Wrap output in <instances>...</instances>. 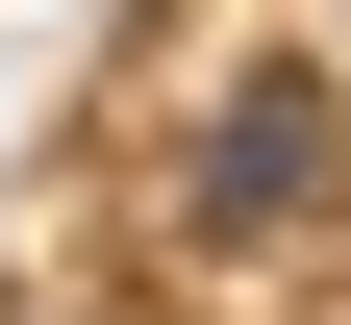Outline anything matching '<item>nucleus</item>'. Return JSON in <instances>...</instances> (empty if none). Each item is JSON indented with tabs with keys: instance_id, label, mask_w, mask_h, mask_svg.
<instances>
[{
	"instance_id": "nucleus-2",
	"label": "nucleus",
	"mask_w": 351,
	"mask_h": 325,
	"mask_svg": "<svg viewBox=\"0 0 351 325\" xmlns=\"http://www.w3.org/2000/svg\"><path fill=\"white\" fill-rule=\"evenodd\" d=\"M326 51H351V0H326Z\"/></svg>"
},
{
	"instance_id": "nucleus-1",
	"label": "nucleus",
	"mask_w": 351,
	"mask_h": 325,
	"mask_svg": "<svg viewBox=\"0 0 351 325\" xmlns=\"http://www.w3.org/2000/svg\"><path fill=\"white\" fill-rule=\"evenodd\" d=\"M101 151L151 200V275H201V300L351 275V51H151Z\"/></svg>"
}]
</instances>
